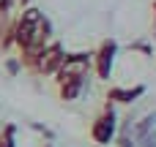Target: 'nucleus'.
I'll return each instance as SVG.
<instances>
[{"instance_id":"f257e3e1","label":"nucleus","mask_w":156,"mask_h":147,"mask_svg":"<svg viewBox=\"0 0 156 147\" xmlns=\"http://www.w3.org/2000/svg\"><path fill=\"white\" fill-rule=\"evenodd\" d=\"M118 55H121V44L112 35H107V38L99 41V46L93 49V74H96V79H101V82H110L112 79Z\"/></svg>"},{"instance_id":"f03ea898","label":"nucleus","mask_w":156,"mask_h":147,"mask_svg":"<svg viewBox=\"0 0 156 147\" xmlns=\"http://www.w3.org/2000/svg\"><path fill=\"white\" fill-rule=\"evenodd\" d=\"M115 136H118V115H115V104L107 101L104 109L90 123V139L99 147H107V145L115 142Z\"/></svg>"},{"instance_id":"7ed1b4c3","label":"nucleus","mask_w":156,"mask_h":147,"mask_svg":"<svg viewBox=\"0 0 156 147\" xmlns=\"http://www.w3.org/2000/svg\"><path fill=\"white\" fill-rule=\"evenodd\" d=\"M66 46H63V41H58V38H52L44 49H41V57H38V65H36V71H33V76H55L60 68H63V63H66Z\"/></svg>"},{"instance_id":"20e7f679","label":"nucleus","mask_w":156,"mask_h":147,"mask_svg":"<svg viewBox=\"0 0 156 147\" xmlns=\"http://www.w3.org/2000/svg\"><path fill=\"white\" fill-rule=\"evenodd\" d=\"M145 95V85H112L107 90V101L110 104H134L137 98Z\"/></svg>"},{"instance_id":"39448f33","label":"nucleus","mask_w":156,"mask_h":147,"mask_svg":"<svg viewBox=\"0 0 156 147\" xmlns=\"http://www.w3.org/2000/svg\"><path fill=\"white\" fill-rule=\"evenodd\" d=\"M14 134H16V128L14 125H5L0 131V147H14Z\"/></svg>"},{"instance_id":"423d86ee","label":"nucleus","mask_w":156,"mask_h":147,"mask_svg":"<svg viewBox=\"0 0 156 147\" xmlns=\"http://www.w3.org/2000/svg\"><path fill=\"white\" fill-rule=\"evenodd\" d=\"M5 71H8L11 76L22 74V63H19V57H5Z\"/></svg>"},{"instance_id":"0eeeda50","label":"nucleus","mask_w":156,"mask_h":147,"mask_svg":"<svg viewBox=\"0 0 156 147\" xmlns=\"http://www.w3.org/2000/svg\"><path fill=\"white\" fill-rule=\"evenodd\" d=\"M151 22H154V27H156V0L151 3Z\"/></svg>"},{"instance_id":"6e6552de","label":"nucleus","mask_w":156,"mask_h":147,"mask_svg":"<svg viewBox=\"0 0 156 147\" xmlns=\"http://www.w3.org/2000/svg\"><path fill=\"white\" fill-rule=\"evenodd\" d=\"M16 5H19V8H25V5H30V0H16Z\"/></svg>"}]
</instances>
